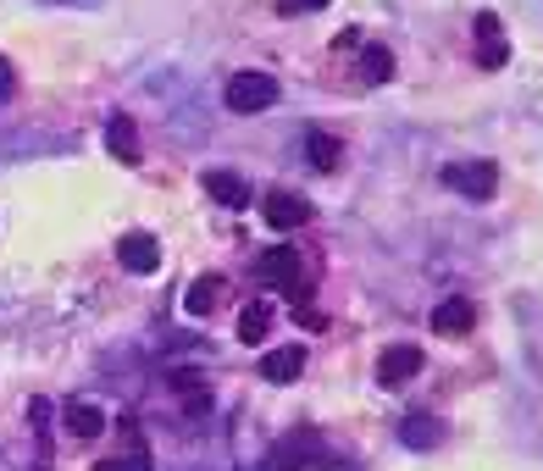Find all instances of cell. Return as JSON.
<instances>
[{
	"mask_svg": "<svg viewBox=\"0 0 543 471\" xmlns=\"http://www.w3.org/2000/svg\"><path fill=\"white\" fill-rule=\"evenodd\" d=\"M222 294H228V283H222L217 272H206V278H194V289L183 294V311H189V316H211Z\"/></svg>",
	"mask_w": 543,
	"mask_h": 471,
	"instance_id": "10",
	"label": "cell"
},
{
	"mask_svg": "<svg viewBox=\"0 0 543 471\" xmlns=\"http://www.w3.org/2000/svg\"><path fill=\"white\" fill-rule=\"evenodd\" d=\"M228 111H239V117H255V111L266 106H278V78H266V73H233L228 78Z\"/></svg>",
	"mask_w": 543,
	"mask_h": 471,
	"instance_id": "1",
	"label": "cell"
},
{
	"mask_svg": "<svg viewBox=\"0 0 543 471\" xmlns=\"http://www.w3.org/2000/svg\"><path fill=\"white\" fill-rule=\"evenodd\" d=\"M28 422H34V427L50 422V405H45V399H34V405H28Z\"/></svg>",
	"mask_w": 543,
	"mask_h": 471,
	"instance_id": "22",
	"label": "cell"
},
{
	"mask_svg": "<svg viewBox=\"0 0 543 471\" xmlns=\"http://www.w3.org/2000/svg\"><path fill=\"white\" fill-rule=\"evenodd\" d=\"M300 372H305V344H283V350L261 355V377L266 383H294Z\"/></svg>",
	"mask_w": 543,
	"mask_h": 471,
	"instance_id": "9",
	"label": "cell"
},
{
	"mask_svg": "<svg viewBox=\"0 0 543 471\" xmlns=\"http://www.w3.org/2000/svg\"><path fill=\"white\" fill-rule=\"evenodd\" d=\"M106 150H111L117 161H128V167L139 161V133H133L128 117H111V122H106Z\"/></svg>",
	"mask_w": 543,
	"mask_h": 471,
	"instance_id": "14",
	"label": "cell"
},
{
	"mask_svg": "<svg viewBox=\"0 0 543 471\" xmlns=\"http://www.w3.org/2000/svg\"><path fill=\"white\" fill-rule=\"evenodd\" d=\"M255 272H261V278L272 283V289H294V294H300V305L311 300V289H305V261L289 250V244H278V250H266L261 261H255Z\"/></svg>",
	"mask_w": 543,
	"mask_h": 471,
	"instance_id": "2",
	"label": "cell"
},
{
	"mask_svg": "<svg viewBox=\"0 0 543 471\" xmlns=\"http://www.w3.org/2000/svg\"><path fill=\"white\" fill-rule=\"evenodd\" d=\"M261 217H266V228H272V233H294V228H305V222L316 217V206L305 200V194L272 189V194L261 200Z\"/></svg>",
	"mask_w": 543,
	"mask_h": 471,
	"instance_id": "4",
	"label": "cell"
},
{
	"mask_svg": "<svg viewBox=\"0 0 543 471\" xmlns=\"http://www.w3.org/2000/svg\"><path fill=\"white\" fill-rule=\"evenodd\" d=\"M444 189L466 194V200H488L499 189V167L494 161H449L444 167Z\"/></svg>",
	"mask_w": 543,
	"mask_h": 471,
	"instance_id": "3",
	"label": "cell"
},
{
	"mask_svg": "<svg viewBox=\"0 0 543 471\" xmlns=\"http://www.w3.org/2000/svg\"><path fill=\"white\" fill-rule=\"evenodd\" d=\"M117 261L128 266V272H139V278H150L161 266V244L150 239V233H128V239L117 244Z\"/></svg>",
	"mask_w": 543,
	"mask_h": 471,
	"instance_id": "7",
	"label": "cell"
},
{
	"mask_svg": "<svg viewBox=\"0 0 543 471\" xmlns=\"http://www.w3.org/2000/svg\"><path fill=\"white\" fill-rule=\"evenodd\" d=\"M399 438L411 449H433L438 438H444V427H438V416H427V411H411L405 422H399Z\"/></svg>",
	"mask_w": 543,
	"mask_h": 471,
	"instance_id": "12",
	"label": "cell"
},
{
	"mask_svg": "<svg viewBox=\"0 0 543 471\" xmlns=\"http://www.w3.org/2000/svg\"><path fill=\"white\" fill-rule=\"evenodd\" d=\"M416 372H422V350L416 344H394V350L377 355V383L383 388H405Z\"/></svg>",
	"mask_w": 543,
	"mask_h": 471,
	"instance_id": "5",
	"label": "cell"
},
{
	"mask_svg": "<svg viewBox=\"0 0 543 471\" xmlns=\"http://www.w3.org/2000/svg\"><path fill=\"white\" fill-rule=\"evenodd\" d=\"M361 78H366V84H388V78H394V50L366 45L361 50Z\"/></svg>",
	"mask_w": 543,
	"mask_h": 471,
	"instance_id": "17",
	"label": "cell"
},
{
	"mask_svg": "<svg viewBox=\"0 0 543 471\" xmlns=\"http://www.w3.org/2000/svg\"><path fill=\"white\" fill-rule=\"evenodd\" d=\"M477 61H483L488 73H499V67H505L510 61V45H505V28H499V17L494 12H477Z\"/></svg>",
	"mask_w": 543,
	"mask_h": 471,
	"instance_id": "6",
	"label": "cell"
},
{
	"mask_svg": "<svg viewBox=\"0 0 543 471\" xmlns=\"http://www.w3.org/2000/svg\"><path fill=\"white\" fill-rule=\"evenodd\" d=\"M67 433L73 438H100L106 433V411L89 405V399H73V405H67Z\"/></svg>",
	"mask_w": 543,
	"mask_h": 471,
	"instance_id": "11",
	"label": "cell"
},
{
	"mask_svg": "<svg viewBox=\"0 0 543 471\" xmlns=\"http://www.w3.org/2000/svg\"><path fill=\"white\" fill-rule=\"evenodd\" d=\"M17 78H12V61H0V100H12Z\"/></svg>",
	"mask_w": 543,
	"mask_h": 471,
	"instance_id": "21",
	"label": "cell"
},
{
	"mask_svg": "<svg viewBox=\"0 0 543 471\" xmlns=\"http://www.w3.org/2000/svg\"><path fill=\"white\" fill-rule=\"evenodd\" d=\"M206 189H211V200H222L228 211H239L244 200H250V183H244L239 172H206Z\"/></svg>",
	"mask_w": 543,
	"mask_h": 471,
	"instance_id": "13",
	"label": "cell"
},
{
	"mask_svg": "<svg viewBox=\"0 0 543 471\" xmlns=\"http://www.w3.org/2000/svg\"><path fill=\"white\" fill-rule=\"evenodd\" d=\"M272 471H300V444H278V455H272Z\"/></svg>",
	"mask_w": 543,
	"mask_h": 471,
	"instance_id": "18",
	"label": "cell"
},
{
	"mask_svg": "<svg viewBox=\"0 0 543 471\" xmlns=\"http://www.w3.org/2000/svg\"><path fill=\"white\" fill-rule=\"evenodd\" d=\"M95 471H145V460L139 455H111V460H100Z\"/></svg>",
	"mask_w": 543,
	"mask_h": 471,
	"instance_id": "20",
	"label": "cell"
},
{
	"mask_svg": "<svg viewBox=\"0 0 543 471\" xmlns=\"http://www.w3.org/2000/svg\"><path fill=\"white\" fill-rule=\"evenodd\" d=\"M338 150H344V145H338L333 133H322V128L305 133V161H311L316 172H333L338 167Z\"/></svg>",
	"mask_w": 543,
	"mask_h": 471,
	"instance_id": "15",
	"label": "cell"
},
{
	"mask_svg": "<svg viewBox=\"0 0 543 471\" xmlns=\"http://www.w3.org/2000/svg\"><path fill=\"white\" fill-rule=\"evenodd\" d=\"M322 6H333V0H278L283 17H305V12H322Z\"/></svg>",
	"mask_w": 543,
	"mask_h": 471,
	"instance_id": "19",
	"label": "cell"
},
{
	"mask_svg": "<svg viewBox=\"0 0 543 471\" xmlns=\"http://www.w3.org/2000/svg\"><path fill=\"white\" fill-rule=\"evenodd\" d=\"M433 327L444 333V339H466L471 327H477V305L471 300H444V305H433Z\"/></svg>",
	"mask_w": 543,
	"mask_h": 471,
	"instance_id": "8",
	"label": "cell"
},
{
	"mask_svg": "<svg viewBox=\"0 0 543 471\" xmlns=\"http://www.w3.org/2000/svg\"><path fill=\"white\" fill-rule=\"evenodd\" d=\"M266 333H272V305H266V300H250V305L239 311V339H244V344H261Z\"/></svg>",
	"mask_w": 543,
	"mask_h": 471,
	"instance_id": "16",
	"label": "cell"
}]
</instances>
